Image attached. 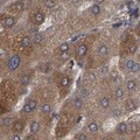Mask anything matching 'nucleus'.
<instances>
[{
  "instance_id": "1a4fd4ad",
  "label": "nucleus",
  "mask_w": 140,
  "mask_h": 140,
  "mask_svg": "<svg viewBox=\"0 0 140 140\" xmlns=\"http://www.w3.org/2000/svg\"><path fill=\"white\" fill-rule=\"evenodd\" d=\"M33 41H34L36 44H41L42 42H43V35H42L41 33H35Z\"/></svg>"
},
{
  "instance_id": "e433bc0d",
  "label": "nucleus",
  "mask_w": 140,
  "mask_h": 140,
  "mask_svg": "<svg viewBox=\"0 0 140 140\" xmlns=\"http://www.w3.org/2000/svg\"><path fill=\"white\" fill-rule=\"evenodd\" d=\"M107 70H109L107 67H103L102 69H100V72H102V74H105V72H107Z\"/></svg>"
},
{
  "instance_id": "6e6552de",
  "label": "nucleus",
  "mask_w": 140,
  "mask_h": 140,
  "mask_svg": "<svg viewBox=\"0 0 140 140\" xmlns=\"http://www.w3.org/2000/svg\"><path fill=\"white\" fill-rule=\"evenodd\" d=\"M127 124L126 123H120L118 126H117V131H118V133H120V134H124V133L126 132V130H127Z\"/></svg>"
},
{
  "instance_id": "79ce46f5",
  "label": "nucleus",
  "mask_w": 140,
  "mask_h": 140,
  "mask_svg": "<svg viewBox=\"0 0 140 140\" xmlns=\"http://www.w3.org/2000/svg\"><path fill=\"white\" fill-rule=\"evenodd\" d=\"M113 113H114V114H120V111H119V110H114Z\"/></svg>"
},
{
  "instance_id": "473e14b6",
  "label": "nucleus",
  "mask_w": 140,
  "mask_h": 140,
  "mask_svg": "<svg viewBox=\"0 0 140 140\" xmlns=\"http://www.w3.org/2000/svg\"><path fill=\"white\" fill-rule=\"evenodd\" d=\"M77 139L78 140H88V137H86L85 134H83V133H79V134H77Z\"/></svg>"
},
{
  "instance_id": "f03ea898",
  "label": "nucleus",
  "mask_w": 140,
  "mask_h": 140,
  "mask_svg": "<svg viewBox=\"0 0 140 140\" xmlns=\"http://www.w3.org/2000/svg\"><path fill=\"white\" fill-rule=\"evenodd\" d=\"M34 21L36 25H41V23H43L44 21V14L42 13V12H37L36 14H35L34 16Z\"/></svg>"
},
{
  "instance_id": "72a5a7b5",
  "label": "nucleus",
  "mask_w": 140,
  "mask_h": 140,
  "mask_svg": "<svg viewBox=\"0 0 140 140\" xmlns=\"http://www.w3.org/2000/svg\"><path fill=\"white\" fill-rule=\"evenodd\" d=\"M41 71L48 72V71H49V65H48V64H42V65H41Z\"/></svg>"
},
{
  "instance_id": "7ed1b4c3",
  "label": "nucleus",
  "mask_w": 140,
  "mask_h": 140,
  "mask_svg": "<svg viewBox=\"0 0 140 140\" xmlns=\"http://www.w3.org/2000/svg\"><path fill=\"white\" fill-rule=\"evenodd\" d=\"M97 53H98V55H100V56H105L109 54V48H107L105 44H100L97 48Z\"/></svg>"
},
{
  "instance_id": "aec40b11",
  "label": "nucleus",
  "mask_w": 140,
  "mask_h": 140,
  "mask_svg": "<svg viewBox=\"0 0 140 140\" xmlns=\"http://www.w3.org/2000/svg\"><path fill=\"white\" fill-rule=\"evenodd\" d=\"M69 83H70V78L68 76H63L62 78H61V81H60V84L62 86H68L69 85Z\"/></svg>"
},
{
  "instance_id": "a211bd4d",
  "label": "nucleus",
  "mask_w": 140,
  "mask_h": 140,
  "mask_svg": "<svg viewBox=\"0 0 140 140\" xmlns=\"http://www.w3.org/2000/svg\"><path fill=\"white\" fill-rule=\"evenodd\" d=\"M88 128H89V131H91V132H97V131L99 130V125H98L97 123H90L88 125Z\"/></svg>"
},
{
  "instance_id": "f257e3e1",
  "label": "nucleus",
  "mask_w": 140,
  "mask_h": 140,
  "mask_svg": "<svg viewBox=\"0 0 140 140\" xmlns=\"http://www.w3.org/2000/svg\"><path fill=\"white\" fill-rule=\"evenodd\" d=\"M20 65V57L18 55H13L8 60V69L9 70H15Z\"/></svg>"
},
{
  "instance_id": "ddd939ff",
  "label": "nucleus",
  "mask_w": 140,
  "mask_h": 140,
  "mask_svg": "<svg viewBox=\"0 0 140 140\" xmlns=\"http://www.w3.org/2000/svg\"><path fill=\"white\" fill-rule=\"evenodd\" d=\"M82 106H83V100H82V98L81 97L75 98V100H74V107L75 109H81Z\"/></svg>"
},
{
  "instance_id": "4be33fe9",
  "label": "nucleus",
  "mask_w": 140,
  "mask_h": 140,
  "mask_svg": "<svg viewBox=\"0 0 140 140\" xmlns=\"http://www.w3.org/2000/svg\"><path fill=\"white\" fill-rule=\"evenodd\" d=\"M30 43H32V41H30V39L29 37H23L22 39V41H21V44H22V47L23 48H28V47L30 46Z\"/></svg>"
},
{
  "instance_id": "9d476101",
  "label": "nucleus",
  "mask_w": 140,
  "mask_h": 140,
  "mask_svg": "<svg viewBox=\"0 0 140 140\" xmlns=\"http://www.w3.org/2000/svg\"><path fill=\"white\" fill-rule=\"evenodd\" d=\"M13 130L15 131V132H21V131L23 130V124L21 123L20 120H18V121H14Z\"/></svg>"
},
{
  "instance_id": "cd10ccee",
  "label": "nucleus",
  "mask_w": 140,
  "mask_h": 140,
  "mask_svg": "<svg viewBox=\"0 0 140 140\" xmlns=\"http://www.w3.org/2000/svg\"><path fill=\"white\" fill-rule=\"evenodd\" d=\"M137 49H138V46L135 43H132L130 46V48H128V51H130V54H134L135 51H137Z\"/></svg>"
},
{
  "instance_id": "c03bdc74",
  "label": "nucleus",
  "mask_w": 140,
  "mask_h": 140,
  "mask_svg": "<svg viewBox=\"0 0 140 140\" xmlns=\"http://www.w3.org/2000/svg\"><path fill=\"white\" fill-rule=\"evenodd\" d=\"M138 33H139V34H140V23H139V25H138Z\"/></svg>"
},
{
  "instance_id": "7c9ffc66",
  "label": "nucleus",
  "mask_w": 140,
  "mask_h": 140,
  "mask_svg": "<svg viewBox=\"0 0 140 140\" xmlns=\"http://www.w3.org/2000/svg\"><path fill=\"white\" fill-rule=\"evenodd\" d=\"M88 79L90 82H95L96 81V75L93 74V72H89L88 74Z\"/></svg>"
},
{
  "instance_id": "58836bf2",
  "label": "nucleus",
  "mask_w": 140,
  "mask_h": 140,
  "mask_svg": "<svg viewBox=\"0 0 140 140\" xmlns=\"http://www.w3.org/2000/svg\"><path fill=\"white\" fill-rule=\"evenodd\" d=\"M105 0H95V4H98V5H100V4H103Z\"/></svg>"
},
{
  "instance_id": "bb28decb",
  "label": "nucleus",
  "mask_w": 140,
  "mask_h": 140,
  "mask_svg": "<svg viewBox=\"0 0 140 140\" xmlns=\"http://www.w3.org/2000/svg\"><path fill=\"white\" fill-rule=\"evenodd\" d=\"M32 111H33V109L30 107L29 103H27V104L23 105V112H25V113H30Z\"/></svg>"
},
{
  "instance_id": "c756f323",
  "label": "nucleus",
  "mask_w": 140,
  "mask_h": 140,
  "mask_svg": "<svg viewBox=\"0 0 140 140\" xmlns=\"http://www.w3.org/2000/svg\"><path fill=\"white\" fill-rule=\"evenodd\" d=\"M81 98H88L89 97V92L85 90V89H82L81 91V96H79Z\"/></svg>"
},
{
  "instance_id": "2eb2a0df",
  "label": "nucleus",
  "mask_w": 140,
  "mask_h": 140,
  "mask_svg": "<svg viewBox=\"0 0 140 140\" xmlns=\"http://www.w3.org/2000/svg\"><path fill=\"white\" fill-rule=\"evenodd\" d=\"M91 13L93 14V15H98V14H100V5L98 4H95L92 7H91Z\"/></svg>"
},
{
  "instance_id": "4c0bfd02",
  "label": "nucleus",
  "mask_w": 140,
  "mask_h": 140,
  "mask_svg": "<svg viewBox=\"0 0 140 140\" xmlns=\"http://www.w3.org/2000/svg\"><path fill=\"white\" fill-rule=\"evenodd\" d=\"M61 58H63V60L68 58V53H61Z\"/></svg>"
},
{
  "instance_id": "c85d7f7f",
  "label": "nucleus",
  "mask_w": 140,
  "mask_h": 140,
  "mask_svg": "<svg viewBox=\"0 0 140 140\" xmlns=\"http://www.w3.org/2000/svg\"><path fill=\"white\" fill-rule=\"evenodd\" d=\"M139 70H140V64H139V63L135 62V64L133 65V68L131 69V71H132V72H138Z\"/></svg>"
},
{
  "instance_id": "393cba45",
  "label": "nucleus",
  "mask_w": 140,
  "mask_h": 140,
  "mask_svg": "<svg viewBox=\"0 0 140 140\" xmlns=\"http://www.w3.org/2000/svg\"><path fill=\"white\" fill-rule=\"evenodd\" d=\"M135 64V61H133V60H128L127 62H126V64H125V67H126V69H128V70H131L133 68V65Z\"/></svg>"
},
{
  "instance_id": "b1692460",
  "label": "nucleus",
  "mask_w": 140,
  "mask_h": 140,
  "mask_svg": "<svg viewBox=\"0 0 140 140\" xmlns=\"http://www.w3.org/2000/svg\"><path fill=\"white\" fill-rule=\"evenodd\" d=\"M29 81H30V78H29V76H27V75H23V76L21 77V84H22L23 86L28 85V84H29Z\"/></svg>"
},
{
  "instance_id": "6ab92c4d",
  "label": "nucleus",
  "mask_w": 140,
  "mask_h": 140,
  "mask_svg": "<svg viewBox=\"0 0 140 140\" xmlns=\"http://www.w3.org/2000/svg\"><path fill=\"white\" fill-rule=\"evenodd\" d=\"M60 51L61 53H68L69 51V43L68 42H63L60 46Z\"/></svg>"
},
{
  "instance_id": "f3484780",
  "label": "nucleus",
  "mask_w": 140,
  "mask_h": 140,
  "mask_svg": "<svg viewBox=\"0 0 140 140\" xmlns=\"http://www.w3.org/2000/svg\"><path fill=\"white\" fill-rule=\"evenodd\" d=\"M43 5L47 7V8H54L56 6V1L55 0H44Z\"/></svg>"
},
{
  "instance_id": "a878e982",
  "label": "nucleus",
  "mask_w": 140,
  "mask_h": 140,
  "mask_svg": "<svg viewBox=\"0 0 140 140\" xmlns=\"http://www.w3.org/2000/svg\"><path fill=\"white\" fill-rule=\"evenodd\" d=\"M130 130H131V132H133V133L137 132V131L139 130V125H138L137 123H132L130 125Z\"/></svg>"
},
{
  "instance_id": "5701e85b",
  "label": "nucleus",
  "mask_w": 140,
  "mask_h": 140,
  "mask_svg": "<svg viewBox=\"0 0 140 140\" xmlns=\"http://www.w3.org/2000/svg\"><path fill=\"white\" fill-rule=\"evenodd\" d=\"M12 123H13V119L9 118V117H5V118L2 119V121H1L2 126H9Z\"/></svg>"
},
{
  "instance_id": "dca6fc26",
  "label": "nucleus",
  "mask_w": 140,
  "mask_h": 140,
  "mask_svg": "<svg viewBox=\"0 0 140 140\" xmlns=\"http://www.w3.org/2000/svg\"><path fill=\"white\" fill-rule=\"evenodd\" d=\"M135 86H137V84H135V81H133V79H128L127 83H126V88H127L130 91L134 90Z\"/></svg>"
},
{
  "instance_id": "9b49d317",
  "label": "nucleus",
  "mask_w": 140,
  "mask_h": 140,
  "mask_svg": "<svg viewBox=\"0 0 140 140\" xmlns=\"http://www.w3.org/2000/svg\"><path fill=\"white\" fill-rule=\"evenodd\" d=\"M40 130V124L37 123V121H33L32 124H30V131H32L33 134H35V133H37Z\"/></svg>"
},
{
  "instance_id": "0eeeda50",
  "label": "nucleus",
  "mask_w": 140,
  "mask_h": 140,
  "mask_svg": "<svg viewBox=\"0 0 140 140\" xmlns=\"http://www.w3.org/2000/svg\"><path fill=\"white\" fill-rule=\"evenodd\" d=\"M100 105H102V107H104V109L110 107V98L107 97V96L102 97V99H100Z\"/></svg>"
},
{
  "instance_id": "20e7f679",
  "label": "nucleus",
  "mask_w": 140,
  "mask_h": 140,
  "mask_svg": "<svg viewBox=\"0 0 140 140\" xmlns=\"http://www.w3.org/2000/svg\"><path fill=\"white\" fill-rule=\"evenodd\" d=\"M86 51H88V47L85 46V44H82V46H79L78 48H77V56L78 57H83L84 55L86 54Z\"/></svg>"
},
{
  "instance_id": "a18cd8bd",
  "label": "nucleus",
  "mask_w": 140,
  "mask_h": 140,
  "mask_svg": "<svg viewBox=\"0 0 140 140\" xmlns=\"http://www.w3.org/2000/svg\"><path fill=\"white\" fill-rule=\"evenodd\" d=\"M118 140H126V139H124V138H119Z\"/></svg>"
},
{
  "instance_id": "c9c22d12",
  "label": "nucleus",
  "mask_w": 140,
  "mask_h": 140,
  "mask_svg": "<svg viewBox=\"0 0 140 140\" xmlns=\"http://www.w3.org/2000/svg\"><path fill=\"white\" fill-rule=\"evenodd\" d=\"M11 140H21V138H20V135H18V134H14L13 137L11 138Z\"/></svg>"
},
{
  "instance_id": "412c9836",
  "label": "nucleus",
  "mask_w": 140,
  "mask_h": 140,
  "mask_svg": "<svg viewBox=\"0 0 140 140\" xmlns=\"http://www.w3.org/2000/svg\"><path fill=\"white\" fill-rule=\"evenodd\" d=\"M50 111H51V106L49 104H43L41 106V112H42V113L47 114V113H49Z\"/></svg>"
},
{
  "instance_id": "ea45409f",
  "label": "nucleus",
  "mask_w": 140,
  "mask_h": 140,
  "mask_svg": "<svg viewBox=\"0 0 140 140\" xmlns=\"http://www.w3.org/2000/svg\"><path fill=\"white\" fill-rule=\"evenodd\" d=\"M0 54H1V60H2V58H4V55H5V50H4V49H0Z\"/></svg>"
},
{
  "instance_id": "4468645a",
  "label": "nucleus",
  "mask_w": 140,
  "mask_h": 140,
  "mask_svg": "<svg viewBox=\"0 0 140 140\" xmlns=\"http://www.w3.org/2000/svg\"><path fill=\"white\" fill-rule=\"evenodd\" d=\"M124 96V90L121 88H117L116 91H114V97H116V99H121Z\"/></svg>"
},
{
  "instance_id": "2f4dec72",
  "label": "nucleus",
  "mask_w": 140,
  "mask_h": 140,
  "mask_svg": "<svg viewBox=\"0 0 140 140\" xmlns=\"http://www.w3.org/2000/svg\"><path fill=\"white\" fill-rule=\"evenodd\" d=\"M29 105H30V107L33 109V111H34V110L37 107V102H36V100H30V102H29Z\"/></svg>"
},
{
  "instance_id": "37998d69",
  "label": "nucleus",
  "mask_w": 140,
  "mask_h": 140,
  "mask_svg": "<svg viewBox=\"0 0 140 140\" xmlns=\"http://www.w3.org/2000/svg\"><path fill=\"white\" fill-rule=\"evenodd\" d=\"M72 2H74V4H77V2H79V0H71Z\"/></svg>"
},
{
  "instance_id": "39448f33",
  "label": "nucleus",
  "mask_w": 140,
  "mask_h": 140,
  "mask_svg": "<svg viewBox=\"0 0 140 140\" xmlns=\"http://www.w3.org/2000/svg\"><path fill=\"white\" fill-rule=\"evenodd\" d=\"M125 109H126V111H128V112L134 111L135 110V104L133 103V100H131V99L126 100L125 102Z\"/></svg>"
},
{
  "instance_id": "f8f14e48",
  "label": "nucleus",
  "mask_w": 140,
  "mask_h": 140,
  "mask_svg": "<svg viewBox=\"0 0 140 140\" xmlns=\"http://www.w3.org/2000/svg\"><path fill=\"white\" fill-rule=\"evenodd\" d=\"M14 8H15L18 12L23 11V9H25V4H23V1H21V0L16 1L15 4H14Z\"/></svg>"
},
{
  "instance_id": "f704fd0d",
  "label": "nucleus",
  "mask_w": 140,
  "mask_h": 140,
  "mask_svg": "<svg viewBox=\"0 0 140 140\" xmlns=\"http://www.w3.org/2000/svg\"><path fill=\"white\" fill-rule=\"evenodd\" d=\"M111 76H112V79H113V81H117V79H118V74H117L116 71H113L111 74Z\"/></svg>"
},
{
  "instance_id": "423d86ee",
  "label": "nucleus",
  "mask_w": 140,
  "mask_h": 140,
  "mask_svg": "<svg viewBox=\"0 0 140 140\" xmlns=\"http://www.w3.org/2000/svg\"><path fill=\"white\" fill-rule=\"evenodd\" d=\"M15 19L12 18V16H8V18H6V20H5V27L6 28H12L14 25H15Z\"/></svg>"
},
{
  "instance_id": "a19ab883",
  "label": "nucleus",
  "mask_w": 140,
  "mask_h": 140,
  "mask_svg": "<svg viewBox=\"0 0 140 140\" xmlns=\"http://www.w3.org/2000/svg\"><path fill=\"white\" fill-rule=\"evenodd\" d=\"M26 140H34V135H28V137L26 138Z\"/></svg>"
}]
</instances>
